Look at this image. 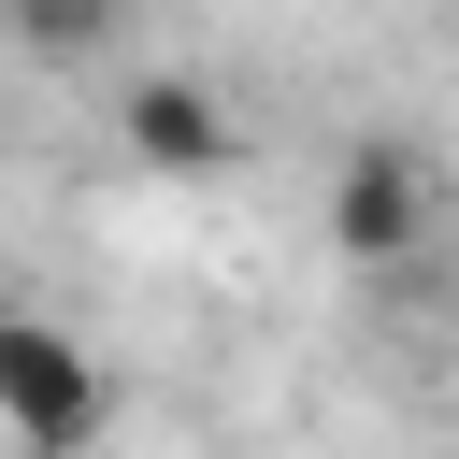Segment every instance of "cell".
<instances>
[{
	"label": "cell",
	"mask_w": 459,
	"mask_h": 459,
	"mask_svg": "<svg viewBox=\"0 0 459 459\" xmlns=\"http://www.w3.org/2000/svg\"><path fill=\"white\" fill-rule=\"evenodd\" d=\"M115 402H100V359L57 330V316H0V430L14 445H86Z\"/></svg>",
	"instance_id": "obj_1"
},
{
	"label": "cell",
	"mask_w": 459,
	"mask_h": 459,
	"mask_svg": "<svg viewBox=\"0 0 459 459\" xmlns=\"http://www.w3.org/2000/svg\"><path fill=\"white\" fill-rule=\"evenodd\" d=\"M115 143H129L143 172H230V115H215V86H186V72H129V86H115Z\"/></svg>",
	"instance_id": "obj_2"
},
{
	"label": "cell",
	"mask_w": 459,
	"mask_h": 459,
	"mask_svg": "<svg viewBox=\"0 0 459 459\" xmlns=\"http://www.w3.org/2000/svg\"><path fill=\"white\" fill-rule=\"evenodd\" d=\"M330 230H344V258H416L430 244V172L402 143H359L330 172Z\"/></svg>",
	"instance_id": "obj_3"
},
{
	"label": "cell",
	"mask_w": 459,
	"mask_h": 459,
	"mask_svg": "<svg viewBox=\"0 0 459 459\" xmlns=\"http://www.w3.org/2000/svg\"><path fill=\"white\" fill-rule=\"evenodd\" d=\"M14 14H29V43H100L115 29V0H14Z\"/></svg>",
	"instance_id": "obj_4"
},
{
	"label": "cell",
	"mask_w": 459,
	"mask_h": 459,
	"mask_svg": "<svg viewBox=\"0 0 459 459\" xmlns=\"http://www.w3.org/2000/svg\"><path fill=\"white\" fill-rule=\"evenodd\" d=\"M0 14H14V0H0Z\"/></svg>",
	"instance_id": "obj_5"
}]
</instances>
